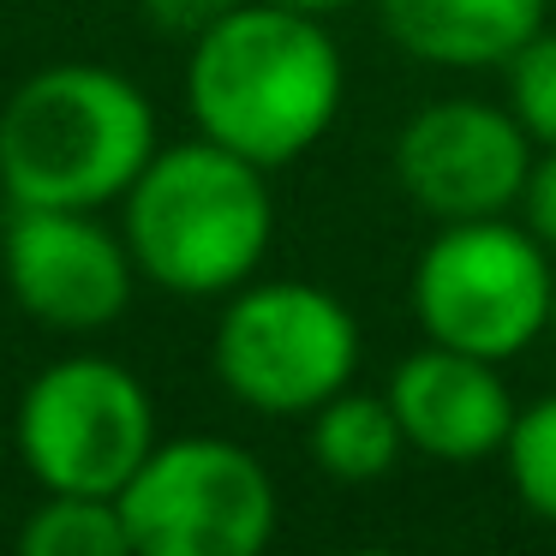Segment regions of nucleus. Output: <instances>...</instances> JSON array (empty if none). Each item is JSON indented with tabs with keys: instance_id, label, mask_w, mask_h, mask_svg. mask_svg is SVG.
I'll use <instances>...</instances> for the list:
<instances>
[{
	"instance_id": "nucleus-1",
	"label": "nucleus",
	"mask_w": 556,
	"mask_h": 556,
	"mask_svg": "<svg viewBox=\"0 0 556 556\" xmlns=\"http://www.w3.org/2000/svg\"><path fill=\"white\" fill-rule=\"evenodd\" d=\"M348 66L317 13L240 0L186 54V109L216 144L257 168H288L336 126Z\"/></svg>"
},
{
	"instance_id": "nucleus-2",
	"label": "nucleus",
	"mask_w": 556,
	"mask_h": 556,
	"mask_svg": "<svg viewBox=\"0 0 556 556\" xmlns=\"http://www.w3.org/2000/svg\"><path fill=\"white\" fill-rule=\"evenodd\" d=\"M156 109L126 73L61 61L30 73L0 109L7 204L102 210L121 204L156 156Z\"/></svg>"
},
{
	"instance_id": "nucleus-3",
	"label": "nucleus",
	"mask_w": 556,
	"mask_h": 556,
	"mask_svg": "<svg viewBox=\"0 0 556 556\" xmlns=\"http://www.w3.org/2000/svg\"><path fill=\"white\" fill-rule=\"evenodd\" d=\"M121 204L138 276L186 300L245 288L276 245L269 168L204 132L156 150Z\"/></svg>"
},
{
	"instance_id": "nucleus-4",
	"label": "nucleus",
	"mask_w": 556,
	"mask_h": 556,
	"mask_svg": "<svg viewBox=\"0 0 556 556\" xmlns=\"http://www.w3.org/2000/svg\"><path fill=\"white\" fill-rule=\"evenodd\" d=\"M551 245L532 228H515L508 216L443 222L413 269V317L425 341L496 365L527 353L551 329Z\"/></svg>"
},
{
	"instance_id": "nucleus-5",
	"label": "nucleus",
	"mask_w": 556,
	"mask_h": 556,
	"mask_svg": "<svg viewBox=\"0 0 556 556\" xmlns=\"http://www.w3.org/2000/svg\"><path fill=\"white\" fill-rule=\"evenodd\" d=\"M222 389L269 419H312L359 371V324L312 281H245L210 341Z\"/></svg>"
},
{
	"instance_id": "nucleus-6",
	"label": "nucleus",
	"mask_w": 556,
	"mask_h": 556,
	"mask_svg": "<svg viewBox=\"0 0 556 556\" xmlns=\"http://www.w3.org/2000/svg\"><path fill=\"white\" fill-rule=\"evenodd\" d=\"M13 443L42 491L121 496L156 448L150 389L102 353L54 359L18 395Z\"/></svg>"
},
{
	"instance_id": "nucleus-7",
	"label": "nucleus",
	"mask_w": 556,
	"mask_h": 556,
	"mask_svg": "<svg viewBox=\"0 0 556 556\" xmlns=\"http://www.w3.org/2000/svg\"><path fill=\"white\" fill-rule=\"evenodd\" d=\"M138 556H257L276 539V479L245 443L174 437L114 496Z\"/></svg>"
},
{
	"instance_id": "nucleus-8",
	"label": "nucleus",
	"mask_w": 556,
	"mask_h": 556,
	"mask_svg": "<svg viewBox=\"0 0 556 556\" xmlns=\"http://www.w3.org/2000/svg\"><path fill=\"white\" fill-rule=\"evenodd\" d=\"M0 276L18 312L61 336H97L126 317L138 264L126 233L97 222V210L13 204L0 228Z\"/></svg>"
},
{
	"instance_id": "nucleus-9",
	"label": "nucleus",
	"mask_w": 556,
	"mask_h": 556,
	"mask_svg": "<svg viewBox=\"0 0 556 556\" xmlns=\"http://www.w3.org/2000/svg\"><path fill=\"white\" fill-rule=\"evenodd\" d=\"M532 156H539V144L508 109L479 97H443L401 126L395 180L425 216L484 222L520 204Z\"/></svg>"
},
{
	"instance_id": "nucleus-10",
	"label": "nucleus",
	"mask_w": 556,
	"mask_h": 556,
	"mask_svg": "<svg viewBox=\"0 0 556 556\" xmlns=\"http://www.w3.org/2000/svg\"><path fill=\"white\" fill-rule=\"evenodd\" d=\"M383 395L407 431V448L425 460H443V467H472V460L503 455L520 419L515 389L496 371V359L443 348V341H425L419 353H407L389 371Z\"/></svg>"
},
{
	"instance_id": "nucleus-11",
	"label": "nucleus",
	"mask_w": 556,
	"mask_h": 556,
	"mask_svg": "<svg viewBox=\"0 0 556 556\" xmlns=\"http://www.w3.org/2000/svg\"><path fill=\"white\" fill-rule=\"evenodd\" d=\"M389 42L425 66H503L532 30H544L551 0H377Z\"/></svg>"
},
{
	"instance_id": "nucleus-12",
	"label": "nucleus",
	"mask_w": 556,
	"mask_h": 556,
	"mask_svg": "<svg viewBox=\"0 0 556 556\" xmlns=\"http://www.w3.org/2000/svg\"><path fill=\"white\" fill-rule=\"evenodd\" d=\"M312 448L317 472H329L336 484H377L395 472V460L407 455V431H401L389 395H365V389H341L312 413Z\"/></svg>"
},
{
	"instance_id": "nucleus-13",
	"label": "nucleus",
	"mask_w": 556,
	"mask_h": 556,
	"mask_svg": "<svg viewBox=\"0 0 556 556\" xmlns=\"http://www.w3.org/2000/svg\"><path fill=\"white\" fill-rule=\"evenodd\" d=\"M18 551L25 556H126L132 532H126L114 496L42 491V503L18 527Z\"/></svg>"
},
{
	"instance_id": "nucleus-14",
	"label": "nucleus",
	"mask_w": 556,
	"mask_h": 556,
	"mask_svg": "<svg viewBox=\"0 0 556 556\" xmlns=\"http://www.w3.org/2000/svg\"><path fill=\"white\" fill-rule=\"evenodd\" d=\"M503 455H508V479H515L520 503L544 527H556V395H539L532 407H520Z\"/></svg>"
},
{
	"instance_id": "nucleus-15",
	"label": "nucleus",
	"mask_w": 556,
	"mask_h": 556,
	"mask_svg": "<svg viewBox=\"0 0 556 556\" xmlns=\"http://www.w3.org/2000/svg\"><path fill=\"white\" fill-rule=\"evenodd\" d=\"M508 73V114L527 126L532 144H556V30H532L503 61Z\"/></svg>"
},
{
	"instance_id": "nucleus-16",
	"label": "nucleus",
	"mask_w": 556,
	"mask_h": 556,
	"mask_svg": "<svg viewBox=\"0 0 556 556\" xmlns=\"http://www.w3.org/2000/svg\"><path fill=\"white\" fill-rule=\"evenodd\" d=\"M150 18L156 37H180V42H198L216 18H228L240 0H138Z\"/></svg>"
},
{
	"instance_id": "nucleus-17",
	"label": "nucleus",
	"mask_w": 556,
	"mask_h": 556,
	"mask_svg": "<svg viewBox=\"0 0 556 556\" xmlns=\"http://www.w3.org/2000/svg\"><path fill=\"white\" fill-rule=\"evenodd\" d=\"M520 216L556 252V144H539V156H532L527 192H520Z\"/></svg>"
},
{
	"instance_id": "nucleus-18",
	"label": "nucleus",
	"mask_w": 556,
	"mask_h": 556,
	"mask_svg": "<svg viewBox=\"0 0 556 556\" xmlns=\"http://www.w3.org/2000/svg\"><path fill=\"white\" fill-rule=\"evenodd\" d=\"M276 7H293V13H341V7H353V0H276Z\"/></svg>"
},
{
	"instance_id": "nucleus-19",
	"label": "nucleus",
	"mask_w": 556,
	"mask_h": 556,
	"mask_svg": "<svg viewBox=\"0 0 556 556\" xmlns=\"http://www.w3.org/2000/svg\"><path fill=\"white\" fill-rule=\"evenodd\" d=\"M551 336H556V300H551Z\"/></svg>"
},
{
	"instance_id": "nucleus-20",
	"label": "nucleus",
	"mask_w": 556,
	"mask_h": 556,
	"mask_svg": "<svg viewBox=\"0 0 556 556\" xmlns=\"http://www.w3.org/2000/svg\"><path fill=\"white\" fill-rule=\"evenodd\" d=\"M551 7H556V0H551Z\"/></svg>"
}]
</instances>
